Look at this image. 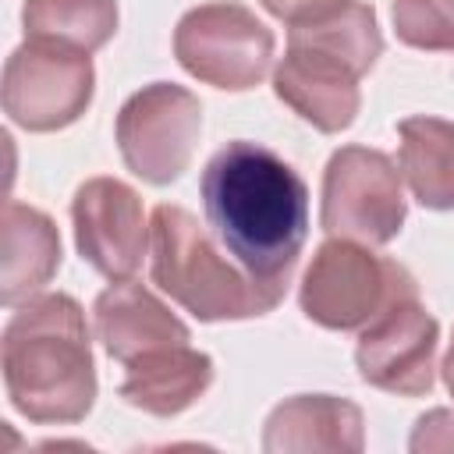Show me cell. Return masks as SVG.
I'll use <instances>...</instances> for the list:
<instances>
[{
  "mask_svg": "<svg viewBox=\"0 0 454 454\" xmlns=\"http://www.w3.org/2000/svg\"><path fill=\"white\" fill-rule=\"evenodd\" d=\"M206 223L223 252L262 287L284 294L309 238V188L270 145L234 138L199 177Z\"/></svg>",
  "mask_w": 454,
  "mask_h": 454,
  "instance_id": "obj_1",
  "label": "cell"
},
{
  "mask_svg": "<svg viewBox=\"0 0 454 454\" xmlns=\"http://www.w3.org/2000/svg\"><path fill=\"white\" fill-rule=\"evenodd\" d=\"M4 390L35 426L82 422L96 404V362L82 305L57 291L18 305L0 344Z\"/></svg>",
  "mask_w": 454,
  "mask_h": 454,
  "instance_id": "obj_2",
  "label": "cell"
},
{
  "mask_svg": "<svg viewBox=\"0 0 454 454\" xmlns=\"http://www.w3.org/2000/svg\"><path fill=\"white\" fill-rule=\"evenodd\" d=\"M149 273L153 284L199 323L252 319L284 301V294L262 287L227 259L223 245H216L184 206L170 202L156 206L149 216Z\"/></svg>",
  "mask_w": 454,
  "mask_h": 454,
  "instance_id": "obj_3",
  "label": "cell"
},
{
  "mask_svg": "<svg viewBox=\"0 0 454 454\" xmlns=\"http://www.w3.org/2000/svg\"><path fill=\"white\" fill-rule=\"evenodd\" d=\"M415 294L419 284L401 262L372 252V245L330 238L301 277L298 305L323 330H362L383 309Z\"/></svg>",
  "mask_w": 454,
  "mask_h": 454,
  "instance_id": "obj_4",
  "label": "cell"
},
{
  "mask_svg": "<svg viewBox=\"0 0 454 454\" xmlns=\"http://www.w3.org/2000/svg\"><path fill=\"white\" fill-rule=\"evenodd\" d=\"M277 39L245 4L213 0L192 7L174 28V57L177 64L223 92L255 89L273 64Z\"/></svg>",
  "mask_w": 454,
  "mask_h": 454,
  "instance_id": "obj_5",
  "label": "cell"
},
{
  "mask_svg": "<svg viewBox=\"0 0 454 454\" xmlns=\"http://www.w3.org/2000/svg\"><path fill=\"white\" fill-rule=\"evenodd\" d=\"M408 216L397 163L369 145H340L323 170L319 227L330 238L387 245Z\"/></svg>",
  "mask_w": 454,
  "mask_h": 454,
  "instance_id": "obj_6",
  "label": "cell"
},
{
  "mask_svg": "<svg viewBox=\"0 0 454 454\" xmlns=\"http://www.w3.org/2000/svg\"><path fill=\"white\" fill-rule=\"evenodd\" d=\"M202 135V103L195 92L174 82L142 85L117 114L114 138L124 167L145 184L177 181L199 145Z\"/></svg>",
  "mask_w": 454,
  "mask_h": 454,
  "instance_id": "obj_7",
  "label": "cell"
},
{
  "mask_svg": "<svg viewBox=\"0 0 454 454\" xmlns=\"http://www.w3.org/2000/svg\"><path fill=\"white\" fill-rule=\"evenodd\" d=\"M92 92V57L71 46L25 39L4 64V114L35 135L74 124L89 110Z\"/></svg>",
  "mask_w": 454,
  "mask_h": 454,
  "instance_id": "obj_8",
  "label": "cell"
},
{
  "mask_svg": "<svg viewBox=\"0 0 454 454\" xmlns=\"http://www.w3.org/2000/svg\"><path fill=\"white\" fill-rule=\"evenodd\" d=\"M436 344L440 323L415 298H401L383 309L369 326H362L355 344L358 376L397 397H422L436 380Z\"/></svg>",
  "mask_w": 454,
  "mask_h": 454,
  "instance_id": "obj_9",
  "label": "cell"
},
{
  "mask_svg": "<svg viewBox=\"0 0 454 454\" xmlns=\"http://www.w3.org/2000/svg\"><path fill=\"white\" fill-rule=\"evenodd\" d=\"M78 255L106 280H131L149 252L142 199L117 177H89L71 199Z\"/></svg>",
  "mask_w": 454,
  "mask_h": 454,
  "instance_id": "obj_10",
  "label": "cell"
},
{
  "mask_svg": "<svg viewBox=\"0 0 454 454\" xmlns=\"http://www.w3.org/2000/svg\"><path fill=\"white\" fill-rule=\"evenodd\" d=\"M365 74L348 64L344 57L309 46V43H291L287 53L273 67V92L280 103H287L305 124H312L323 135H337L355 124L358 106H362V82Z\"/></svg>",
  "mask_w": 454,
  "mask_h": 454,
  "instance_id": "obj_11",
  "label": "cell"
},
{
  "mask_svg": "<svg viewBox=\"0 0 454 454\" xmlns=\"http://www.w3.org/2000/svg\"><path fill=\"white\" fill-rule=\"evenodd\" d=\"M92 316L103 351L121 365L135 362L138 355L192 340V330L138 280H117L99 291Z\"/></svg>",
  "mask_w": 454,
  "mask_h": 454,
  "instance_id": "obj_12",
  "label": "cell"
},
{
  "mask_svg": "<svg viewBox=\"0 0 454 454\" xmlns=\"http://www.w3.org/2000/svg\"><path fill=\"white\" fill-rule=\"evenodd\" d=\"M365 447L362 408L333 394H298L280 401L262 426L266 454H309V450H340L358 454Z\"/></svg>",
  "mask_w": 454,
  "mask_h": 454,
  "instance_id": "obj_13",
  "label": "cell"
},
{
  "mask_svg": "<svg viewBox=\"0 0 454 454\" xmlns=\"http://www.w3.org/2000/svg\"><path fill=\"white\" fill-rule=\"evenodd\" d=\"M213 376L216 369L206 351H195L192 344H174L128 362L121 380V397L145 415L170 419L188 411L209 390Z\"/></svg>",
  "mask_w": 454,
  "mask_h": 454,
  "instance_id": "obj_14",
  "label": "cell"
},
{
  "mask_svg": "<svg viewBox=\"0 0 454 454\" xmlns=\"http://www.w3.org/2000/svg\"><path fill=\"white\" fill-rule=\"evenodd\" d=\"M60 270V234L57 223L28 206L7 202L0 227V301L7 309L35 298Z\"/></svg>",
  "mask_w": 454,
  "mask_h": 454,
  "instance_id": "obj_15",
  "label": "cell"
},
{
  "mask_svg": "<svg viewBox=\"0 0 454 454\" xmlns=\"http://www.w3.org/2000/svg\"><path fill=\"white\" fill-rule=\"evenodd\" d=\"M401 177L426 209H454V121L415 114L397 124Z\"/></svg>",
  "mask_w": 454,
  "mask_h": 454,
  "instance_id": "obj_16",
  "label": "cell"
},
{
  "mask_svg": "<svg viewBox=\"0 0 454 454\" xmlns=\"http://www.w3.org/2000/svg\"><path fill=\"white\" fill-rule=\"evenodd\" d=\"M25 39L96 53L117 32V0H25Z\"/></svg>",
  "mask_w": 454,
  "mask_h": 454,
  "instance_id": "obj_17",
  "label": "cell"
},
{
  "mask_svg": "<svg viewBox=\"0 0 454 454\" xmlns=\"http://www.w3.org/2000/svg\"><path fill=\"white\" fill-rule=\"evenodd\" d=\"M390 18L404 46L429 53L454 50V0H394Z\"/></svg>",
  "mask_w": 454,
  "mask_h": 454,
  "instance_id": "obj_18",
  "label": "cell"
},
{
  "mask_svg": "<svg viewBox=\"0 0 454 454\" xmlns=\"http://www.w3.org/2000/svg\"><path fill=\"white\" fill-rule=\"evenodd\" d=\"M273 18L287 21V25H298V21H312V18H323L351 0H259Z\"/></svg>",
  "mask_w": 454,
  "mask_h": 454,
  "instance_id": "obj_19",
  "label": "cell"
},
{
  "mask_svg": "<svg viewBox=\"0 0 454 454\" xmlns=\"http://www.w3.org/2000/svg\"><path fill=\"white\" fill-rule=\"evenodd\" d=\"M440 372H443V383H447V390H450V397H454V337H450V344H447V355H443Z\"/></svg>",
  "mask_w": 454,
  "mask_h": 454,
  "instance_id": "obj_20",
  "label": "cell"
}]
</instances>
